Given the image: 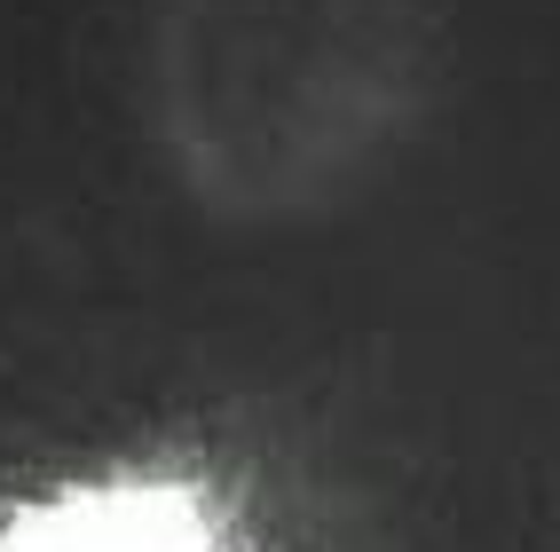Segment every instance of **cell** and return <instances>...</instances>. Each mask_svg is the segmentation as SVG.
<instances>
[{"label":"cell","instance_id":"1","mask_svg":"<svg viewBox=\"0 0 560 552\" xmlns=\"http://www.w3.org/2000/svg\"><path fill=\"white\" fill-rule=\"evenodd\" d=\"M434 80L442 0H142V134L221 230H301L363 198Z\"/></svg>","mask_w":560,"mask_h":552},{"label":"cell","instance_id":"2","mask_svg":"<svg viewBox=\"0 0 560 552\" xmlns=\"http://www.w3.org/2000/svg\"><path fill=\"white\" fill-rule=\"evenodd\" d=\"M0 552H221L213 505L190 482L127 473V482H80L24 505Z\"/></svg>","mask_w":560,"mask_h":552}]
</instances>
